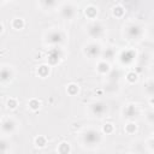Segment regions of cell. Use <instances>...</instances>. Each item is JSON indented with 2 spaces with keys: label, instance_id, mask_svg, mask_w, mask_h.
I'll use <instances>...</instances> for the list:
<instances>
[{
  "label": "cell",
  "instance_id": "cell-1",
  "mask_svg": "<svg viewBox=\"0 0 154 154\" xmlns=\"http://www.w3.org/2000/svg\"><path fill=\"white\" fill-rule=\"evenodd\" d=\"M84 14L88 19H95L97 16V8L94 5H88L84 8Z\"/></svg>",
  "mask_w": 154,
  "mask_h": 154
},
{
  "label": "cell",
  "instance_id": "cell-2",
  "mask_svg": "<svg viewBox=\"0 0 154 154\" xmlns=\"http://www.w3.org/2000/svg\"><path fill=\"white\" fill-rule=\"evenodd\" d=\"M11 26L14 30H22L25 26V20L22 17H16V18H13L11 20Z\"/></svg>",
  "mask_w": 154,
  "mask_h": 154
},
{
  "label": "cell",
  "instance_id": "cell-3",
  "mask_svg": "<svg viewBox=\"0 0 154 154\" xmlns=\"http://www.w3.org/2000/svg\"><path fill=\"white\" fill-rule=\"evenodd\" d=\"M109 70H111V66H109V64H108L107 61H105V60L99 61L97 65H96V71H97L99 73H101V75L107 73Z\"/></svg>",
  "mask_w": 154,
  "mask_h": 154
},
{
  "label": "cell",
  "instance_id": "cell-4",
  "mask_svg": "<svg viewBox=\"0 0 154 154\" xmlns=\"http://www.w3.org/2000/svg\"><path fill=\"white\" fill-rule=\"evenodd\" d=\"M49 72H51V66L47 65V64H42V65H40V66L37 67V70H36V73H37L41 78L47 77V76L49 75Z\"/></svg>",
  "mask_w": 154,
  "mask_h": 154
},
{
  "label": "cell",
  "instance_id": "cell-5",
  "mask_svg": "<svg viewBox=\"0 0 154 154\" xmlns=\"http://www.w3.org/2000/svg\"><path fill=\"white\" fill-rule=\"evenodd\" d=\"M57 152L60 153V154H69V153H71V146H70V143L66 142V141L60 142L58 144V147H57Z\"/></svg>",
  "mask_w": 154,
  "mask_h": 154
},
{
  "label": "cell",
  "instance_id": "cell-6",
  "mask_svg": "<svg viewBox=\"0 0 154 154\" xmlns=\"http://www.w3.org/2000/svg\"><path fill=\"white\" fill-rule=\"evenodd\" d=\"M34 144L36 148H45L47 146V137L43 135H37L34 138Z\"/></svg>",
  "mask_w": 154,
  "mask_h": 154
},
{
  "label": "cell",
  "instance_id": "cell-7",
  "mask_svg": "<svg viewBox=\"0 0 154 154\" xmlns=\"http://www.w3.org/2000/svg\"><path fill=\"white\" fill-rule=\"evenodd\" d=\"M125 14V8L122 5H116L112 8V16L114 18H123Z\"/></svg>",
  "mask_w": 154,
  "mask_h": 154
},
{
  "label": "cell",
  "instance_id": "cell-8",
  "mask_svg": "<svg viewBox=\"0 0 154 154\" xmlns=\"http://www.w3.org/2000/svg\"><path fill=\"white\" fill-rule=\"evenodd\" d=\"M79 91V85L77 83H69L66 85V93L70 95V96H75L77 95Z\"/></svg>",
  "mask_w": 154,
  "mask_h": 154
},
{
  "label": "cell",
  "instance_id": "cell-9",
  "mask_svg": "<svg viewBox=\"0 0 154 154\" xmlns=\"http://www.w3.org/2000/svg\"><path fill=\"white\" fill-rule=\"evenodd\" d=\"M28 107H29L32 112H36V111H38L40 107H41V101H40L38 99H36V97H32V99H30V100L28 101Z\"/></svg>",
  "mask_w": 154,
  "mask_h": 154
},
{
  "label": "cell",
  "instance_id": "cell-10",
  "mask_svg": "<svg viewBox=\"0 0 154 154\" xmlns=\"http://www.w3.org/2000/svg\"><path fill=\"white\" fill-rule=\"evenodd\" d=\"M124 131H125V134H128V135L135 134V132L137 131V124H136L135 122H129V123H126L125 126H124Z\"/></svg>",
  "mask_w": 154,
  "mask_h": 154
},
{
  "label": "cell",
  "instance_id": "cell-11",
  "mask_svg": "<svg viewBox=\"0 0 154 154\" xmlns=\"http://www.w3.org/2000/svg\"><path fill=\"white\" fill-rule=\"evenodd\" d=\"M125 79H126L130 84H134V83H136L137 79H138V73H137L136 71H134V70H130V71H128V73H126V76H125Z\"/></svg>",
  "mask_w": 154,
  "mask_h": 154
},
{
  "label": "cell",
  "instance_id": "cell-12",
  "mask_svg": "<svg viewBox=\"0 0 154 154\" xmlns=\"http://www.w3.org/2000/svg\"><path fill=\"white\" fill-rule=\"evenodd\" d=\"M6 107L10 109V111H13L18 107V99L17 97H8L6 100Z\"/></svg>",
  "mask_w": 154,
  "mask_h": 154
},
{
  "label": "cell",
  "instance_id": "cell-13",
  "mask_svg": "<svg viewBox=\"0 0 154 154\" xmlns=\"http://www.w3.org/2000/svg\"><path fill=\"white\" fill-rule=\"evenodd\" d=\"M114 131V125L112 123H105L102 125V132L106 134V135H109Z\"/></svg>",
  "mask_w": 154,
  "mask_h": 154
},
{
  "label": "cell",
  "instance_id": "cell-14",
  "mask_svg": "<svg viewBox=\"0 0 154 154\" xmlns=\"http://www.w3.org/2000/svg\"><path fill=\"white\" fill-rule=\"evenodd\" d=\"M148 103H149L150 106H154V95H152V96L148 97Z\"/></svg>",
  "mask_w": 154,
  "mask_h": 154
},
{
  "label": "cell",
  "instance_id": "cell-15",
  "mask_svg": "<svg viewBox=\"0 0 154 154\" xmlns=\"http://www.w3.org/2000/svg\"><path fill=\"white\" fill-rule=\"evenodd\" d=\"M4 31H5V23L1 20V31H0V35H4Z\"/></svg>",
  "mask_w": 154,
  "mask_h": 154
},
{
  "label": "cell",
  "instance_id": "cell-16",
  "mask_svg": "<svg viewBox=\"0 0 154 154\" xmlns=\"http://www.w3.org/2000/svg\"><path fill=\"white\" fill-rule=\"evenodd\" d=\"M153 140H154V131H153Z\"/></svg>",
  "mask_w": 154,
  "mask_h": 154
},
{
  "label": "cell",
  "instance_id": "cell-17",
  "mask_svg": "<svg viewBox=\"0 0 154 154\" xmlns=\"http://www.w3.org/2000/svg\"><path fill=\"white\" fill-rule=\"evenodd\" d=\"M153 113H154V106H153Z\"/></svg>",
  "mask_w": 154,
  "mask_h": 154
}]
</instances>
